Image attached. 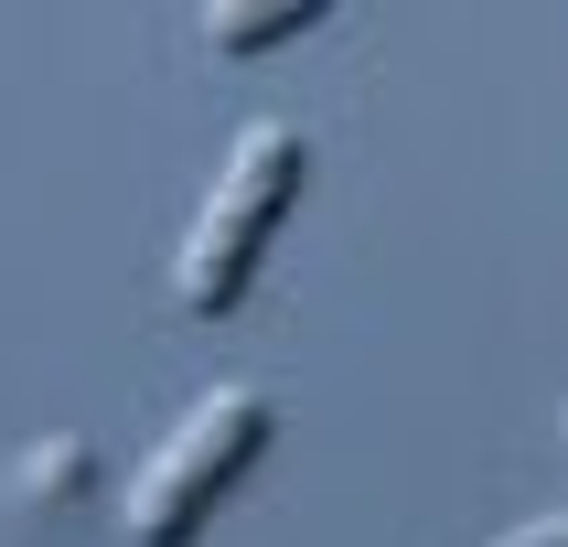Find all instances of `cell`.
<instances>
[{"label":"cell","instance_id":"cell-3","mask_svg":"<svg viewBox=\"0 0 568 547\" xmlns=\"http://www.w3.org/2000/svg\"><path fill=\"white\" fill-rule=\"evenodd\" d=\"M322 0H268V11H204V32H215V54H268V43H290V32H312Z\"/></svg>","mask_w":568,"mask_h":547},{"label":"cell","instance_id":"cell-2","mask_svg":"<svg viewBox=\"0 0 568 547\" xmlns=\"http://www.w3.org/2000/svg\"><path fill=\"white\" fill-rule=\"evenodd\" d=\"M257 450H268V397H257V386H215V397L161 440V462L140 473V494H129V537H140V547H193V526L225 505V483L247 473Z\"/></svg>","mask_w":568,"mask_h":547},{"label":"cell","instance_id":"cell-4","mask_svg":"<svg viewBox=\"0 0 568 547\" xmlns=\"http://www.w3.org/2000/svg\"><path fill=\"white\" fill-rule=\"evenodd\" d=\"M505 547H568V526H558V515H537V526H515Z\"/></svg>","mask_w":568,"mask_h":547},{"label":"cell","instance_id":"cell-1","mask_svg":"<svg viewBox=\"0 0 568 547\" xmlns=\"http://www.w3.org/2000/svg\"><path fill=\"white\" fill-rule=\"evenodd\" d=\"M301 172H312V151H301L290 119H257L247 140L225 151V183L204 193V225L183 236V269H172L183 312H236V301H247V280H257V257H268V236H280Z\"/></svg>","mask_w":568,"mask_h":547}]
</instances>
